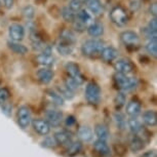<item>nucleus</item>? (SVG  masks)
Segmentation results:
<instances>
[{"label":"nucleus","instance_id":"obj_1","mask_svg":"<svg viewBox=\"0 0 157 157\" xmlns=\"http://www.w3.org/2000/svg\"><path fill=\"white\" fill-rule=\"evenodd\" d=\"M103 47H104L103 41L96 39V38H93V39H88L82 43L81 52L85 57L96 58L98 56H100Z\"/></svg>","mask_w":157,"mask_h":157},{"label":"nucleus","instance_id":"obj_2","mask_svg":"<svg viewBox=\"0 0 157 157\" xmlns=\"http://www.w3.org/2000/svg\"><path fill=\"white\" fill-rule=\"evenodd\" d=\"M115 83L121 90L130 91L138 86V80L135 77H130L127 74L116 73L114 76Z\"/></svg>","mask_w":157,"mask_h":157},{"label":"nucleus","instance_id":"obj_3","mask_svg":"<svg viewBox=\"0 0 157 157\" xmlns=\"http://www.w3.org/2000/svg\"><path fill=\"white\" fill-rule=\"evenodd\" d=\"M85 99L87 103L90 105H98L101 102V98H102V91H101L100 86L96 82L91 81L88 82L86 87L84 90Z\"/></svg>","mask_w":157,"mask_h":157},{"label":"nucleus","instance_id":"obj_4","mask_svg":"<svg viewBox=\"0 0 157 157\" xmlns=\"http://www.w3.org/2000/svg\"><path fill=\"white\" fill-rule=\"evenodd\" d=\"M109 16H110L111 22L114 25H116L117 27H124L128 23V14H127L126 10L120 5H117V6L112 8Z\"/></svg>","mask_w":157,"mask_h":157},{"label":"nucleus","instance_id":"obj_5","mask_svg":"<svg viewBox=\"0 0 157 157\" xmlns=\"http://www.w3.org/2000/svg\"><path fill=\"white\" fill-rule=\"evenodd\" d=\"M17 121L22 129L28 128L32 121L31 111L27 106H21L17 112Z\"/></svg>","mask_w":157,"mask_h":157},{"label":"nucleus","instance_id":"obj_6","mask_svg":"<svg viewBox=\"0 0 157 157\" xmlns=\"http://www.w3.org/2000/svg\"><path fill=\"white\" fill-rule=\"evenodd\" d=\"M120 41L122 42L123 45L126 47H137L140 45V36L136 33L135 31L132 30H126L120 33Z\"/></svg>","mask_w":157,"mask_h":157},{"label":"nucleus","instance_id":"obj_7","mask_svg":"<svg viewBox=\"0 0 157 157\" xmlns=\"http://www.w3.org/2000/svg\"><path fill=\"white\" fill-rule=\"evenodd\" d=\"M65 69H66L69 77H71L73 80H75L79 85L84 83L85 78H84V76L82 75L81 71L79 69V66L77 64L73 63V62H68L66 64V66H65Z\"/></svg>","mask_w":157,"mask_h":157},{"label":"nucleus","instance_id":"obj_8","mask_svg":"<svg viewBox=\"0 0 157 157\" xmlns=\"http://www.w3.org/2000/svg\"><path fill=\"white\" fill-rule=\"evenodd\" d=\"M55 61L56 60H55V58L52 57L49 47H45V48L42 50L41 54L36 56V62L43 67L50 68L55 65Z\"/></svg>","mask_w":157,"mask_h":157},{"label":"nucleus","instance_id":"obj_9","mask_svg":"<svg viewBox=\"0 0 157 157\" xmlns=\"http://www.w3.org/2000/svg\"><path fill=\"white\" fill-rule=\"evenodd\" d=\"M8 36H10L11 41L20 42L25 37V28L20 24H11L8 27Z\"/></svg>","mask_w":157,"mask_h":157},{"label":"nucleus","instance_id":"obj_10","mask_svg":"<svg viewBox=\"0 0 157 157\" xmlns=\"http://www.w3.org/2000/svg\"><path fill=\"white\" fill-rule=\"evenodd\" d=\"M46 121L49 123L50 127H59L63 121V113L59 110L50 109L46 112Z\"/></svg>","mask_w":157,"mask_h":157},{"label":"nucleus","instance_id":"obj_11","mask_svg":"<svg viewBox=\"0 0 157 157\" xmlns=\"http://www.w3.org/2000/svg\"><path fill=\"white\" fill-rule=\"evenodd\" d=\"M114 69L116 70L117 73L129 74L135 70V66L129 60H126V59H119V60H117L115 62Z\"/></svg>","mask_w":157,"mask_h":157},{"label":"nucleus","instance_id":"obj_12","mask_svg":"<svg viewBox=\"0 0 157 157\" xmlns=\"http://www.w3.org/2000/svg\"><path fill=\"white\" fill-rule=\"evenodd\" d=\"M33 129L37 134H39L41 136H46L49 134L50 132V125L46 120L44 119H33L31 121Z\"/></svg>","mask_w":157,"mask_h":157},{"label":"nucleus","instance_id":"obj_13","mask_svg":"<svg viewBox=\"0 0 157 157\" xmlns=\"http://www.w3.org/2000/svg\"><path fill=\"white\" fill-rule=\"evenodd\" d=\"M100 57L105 63H111L117 59L118 50L113 46H104L100 54Z\"/></svg>","mask_w":157,"mask_h":157},{"label":"nucleus","instance_id":"obj_14","mask_svg":"<svg viewBox=\"0 0 157 157\" xmlns=\"http://www.w3.org/2000/svg\"><path fill=\"white\" fill-rule=\"evenodd\" d=\"M36 76L38 78V80H39L41 83L48 84L52 81V79H54L55 73H54V71H52V69H49V68L43 67V68H41V69H39L37 71Z\"/></svg>","mask_w":157,"mask_h":157},{"label":"nucleus","instance_id":"obj_15","mask_svg":"<svg viewBox=\"0 0 157 157\" xmlns=\"http://www.w3.org/2000/svg\"><path fill=\"white\" fill-rule=\"evenodd\" d=\"M142 111V104L138 99H132L126 105V114L129 117H138Z\"/></svg>","mask_w":157,"mask_h":157},{"label":"nucleus","instance_id":"obj_16","mask_svg":"<svg viewBox=\"0 0 157 157\" xmlns=\"http://www.w3.org/2000/svg\"><path fill=\"white\" fill-rule=\"evenodd\" d=\"M54 138L58 145H61V146H69L72 143L73 135L72 132H67V130H61V132H56Z\"/></svg>","mask_w":157,"mask_h":157},{"label":"nucleus","instance_id":"obj_17","mask_svg":"<svg viewBox=\"0 0 157 157\" xmlns=\"http://www.w3.org/2000/svg\"><path fill=\"white\" fill-rule=\"evenodd\" d=\"M94 150L102 157H108L111 155V150L108 146L107 142L99 140V139L94 143Z\"/></svg>","mask_w":157,"mask_h":157},{"label":"nucleus","instance_id":"obj_18","mask_svg":"<svg viewBox=\"0 0 157 157\" xmlns=\"http://www.w3.org/2000/svg\"><path fill=\"white\" fill-rule=\"evenodd\" d=\"M87 10L91 16H100L103 13V4L101 0H86Z\"/></svg>","mask_w":157,"mask_h":157},{"label":"nucleus","instance_id":"obj_19","mask_svg":"<svg viewBox=\"0 0 157 157\" xmlns=\"http://www.w3.org/2000/svg\"><path fill=\"white\" fill-rule=\"evenodd\" d=\"M77 136H78L79 140L82 142H90L93 140L94 137V132L90 126L87 125H82L78 128V132H77Z\"/></svg>","mask_w":157,"mask_h":157},{"label":"nucleus","instance_id":"obj_20","mask_svg":"<svg viewBox=\"0 0 157 157\" xmlns=\"http://www.w3.org/2000/svg\"><path fill=\"white\" fill-rule=\"evenodd\" d=\"M87 33L94 38L101 37L104 34V27L101 23H91L86 27Z\"/></svg>","mask_w":157,"mask_h":157},{"label":"nucleus","instance_id":"obj_21","mask_svg":"<svg viewBox=\"0 0 157 157\" xmlns=\"http://www.w3.org/2000/svg\"><path fill=\"white\" fill-rule=\"evenodd\" d=\"M143 121L148 126L154 127L157 124V114L154 110H147L143 113Z\"/></svg>","mask_w":157,"mask_h":157},{"label":"nucleus","instance_id":"obj_22","mask_svg":"<svg viewBox=\"0 0 157 157\" xmlns=\"http://www.w3.org/2000/svg\"><path fill=\"white\" fill-rule=\"evenodd\" d=\"M76 20L79 21L80 23H82L83 25H85L87 27L90 24L93 23V17H91V13L85 8H81L78 13H76Z\"/></svg>","mask_w":157,"mask_h":157},{"label":"nucleus","instance_id":"obj_23","mask_svg":"<svg viewBox=\"0 0 157 157\" xmlns=\"http://www.w3.org/2000/svg\"><path fill=\"white\" fill-rule=\"evenodd\" d=\"M94 134H96L97 138L99 140L106 141V142H107L109 137H110L109 129L105 124H97L96 127H94Z\"/></svg>","mask_w":157,"mask_h":157},{"label":"nucleus","instance_id":"obj_24","mask_svg":"<svg viewBox=\"0 0 157 157\" xmlns=\"http://www.w3.org/2000/svg\"><path fill=\"white\" fill-rule=\"evenodd\" d=\"M129 148L132 150V152H140L145 148V142L143 141V139H141L138 136H134L130 139L129 142Z\"/></svg>","mask_w":157,"mask_h":157},{"label":"nucleus","instance_id":"obj_25","mask_svg":"<svg viewBox=\"0 0 157 157\" xmlns=\"http://www.w3.org/2000/svg\"><path fill=\"white\" fill-rule=\"evenodd\" d=\"M57 50L62 56H70L74 50V44L67 43L65 41L59 40L57 43Z\"/></svg>","mask_w":157,"mask_h":157},{"label":"nucleus","instance_id":"obj_26","mask_svg":"<svg viewBox=\"0 0 157 157\" xmlns=\"http://www.w3.org/2000/svg\"><path fill=\"white\" fill-rule=\"evenodd\" d=\"M7 45L10 47V49L11 52H13L14 54L17 55H21V56H24L26 54H28V47L25 46L24 44L20 43V42H16V41H10L7 42Z\"/></svg>","mask_w":157,"mask_h":157},{"label":"nucleus","instance_id":"obj_27","mask_svg":"<svg viewBox=\"0 0 157 157\" xmlns=\"http://www.w3.org/2000/svg\"><path fill=\"white\" fill-rule=\"evenodd\" d=\"M126 123H127V126H128L129 130L134 135L139 134V132H140L141 130H142V128H143L141 121L139 120V119H137V117H130L129 119L127 120Z\"/></svg>","mask_w":157,"mask_h":157},{"label":"nucleus","instance_id":"obj_28","mask_svg":"<svg viewBox=\"0 0 157 157\" xmlns=\"http://www.w3.org/2000/svg\"><path fill=\"white\" fill-rule=\"evenodd\" d=\"M60 40L65 41V42L70 43V44H75V42H76V36H75V34H74L71 30L64 29V30L62 31L61 34H60Z\"/></svg>","mask_w":157,"mask_h":157},{"label":"nucleus","instance_id":"obj_29","mask_svg":"<svg viewBox=\"0 0 157 157\" xmlns=\"http://www.w3.org/2000/svg\"><path fill=\"white\" fill-rule=\"evenodd\" d=\"M46 94H47V97L50 99V101H52L54 104H56V105H58V106H63L64 105V98L62 97L58 91L52 90H47Z\"/></svg>","mask_w":157,"mask_h":157},{"label":"nucleus","instance_id":"obj_30","mask_svg":"<svg viewBox=\"0 0 157 157\" xmlns=\"http://www.w3.org/2000/svg\"><path fill=\"white\" fill-rule=\"evenodd\" d=\"M81 149H82V145L80 142H74V143L72 142V143L68 146V149L66 150L67 156H69V157L75 156L80 152Z\"/></svg>","mask_w":157,"mask_h":157},{"label":"nucleus","instance_id":"obj_31","mask_svg":"<svg viewBox=\"0 0 157 157\" xmlns=\"http://www.w3.org/2000/svg\"><path fill=\"white\" fill-rule=\"evenodd\" d=\"M113 119L115 121V123H116L117 128L122 130L126 127V120L122 113H120V112H115L113 115Z\"/></svg>","mask_w":157,"mask_h":157},{"label":"nucleus","instance_id":"obj_32","mask_svg":"<svg viewBox=\"0 0 157 157\" xmlns=\"http://www.w3.org/2000/svg\"><path fill=\"white\" fill-rule=\"evenodd\" d=\"M62 17L63 19L68 23H73L76 19V13H74L73 10H71L69 7H63L62 10Z\"/></svg>","mask_w":157,"mask_h":157},{"label":"nucleus","instance_id":"obj_33","mask_svg":"<svg viewBox=\"0 0 157 157\" xmlns=\"http://www.w3.org/2000/svg\"><path fill=\"white\" fill-rule=\"evenodd\" d=\"M58 93L61 94L64 99H67V100H72L73 97H74V91L70 90L66 85H58Z\"/></svg>","mask_w":157,"mask_h":157},{"label":"nucleus","instance_id":"obj_34","mask_svg":"<svg viewBox=\"0 0 157 157\" xmlns=\"http://www.w3.org/2000/svg\"><path fill=\"white\" fill-rule=\"evenodd\" d=\"M126 102V96L124 94V93H118L114 98V105L116 109H120L122 108L124 105H125Z\"/></svg>","mask_w":157,"mask_h":157},{"label":"nucleus","instance_id":"obj_35","mask_svg":"<svg viewBox=\"0 0 157 157\" xmlns=\"http://www.w3.org/2000/svg\"><path fill=\"white\" fill-rule=\"evenodd\" d=\"M147 52L151 56H153L154 58L157 56V39H151L146 45Z\"/></svg>","mask_w":157,"mask_h":157},{"label":"nucleus","instance_id":"obj_36","mask_svg":"<svg viewBox=\"0 0 157 157\" xmlns=\"http://www.w3.org/2000/svg\"><path fill=\"white\" fill-rule=\"evenodd\" d=\"M41 146L44 148H47V149H55V148L58 146V144L54 137H47L41 142Z\"/></svg>","mask_w":157,"mask_h":157},{"label":"nucleus","instance_id":"obj_37","mask_svg":"<svg viewBox=\"0 0 157 157\" xmlns=\"http://www.w3.org/2000/svg\"><path fill=\"white\" fill-rule=\"evenodd\" d=\"M10 98V91L7 90L6 87L0 88V105L7 103Z\"/></svg>","mask_w":157,"mask_h":157},{"label":"nucleus","instance_id":"obj_38","mask_svg":"<svg viewBox=\"0 0 157 157\" xmlns=\"http://www.w3.org/2000/svg\"><path fill=\"white\" fill-rule=\"evenodd\" d=\"M82 5H83V0H71L68 7L71 10H73L74 13H78L82 8Z\"/></svg>","mask_w":157,"mask_h":157},{"label":"nucleus","instance_id":"obj_39","mask_svg":"<svg viewBox=\"0 0 157 157\" xmlns=\"http://www.w3.org/2000/svg\"><path fill=\"white\" fill-rule=\"evenodd\" d=\"M23 16L27 20H32L35 16V8L31 5H27L23 8Z\"/></svg>","mask_w":157,"mask_h":157},{"label":"nucleus","instance_id":"obj_40","mask_svg":"<svg viewBox=\"0 0 157 157\" xmlns=\"http://www.w3.org/2000/svg\"><path fill=\"white\" fill-rule=\"evenodd\" d=\"M65 85H66V86L72 91H75L76 90H78L79 88V84L77 83L75 80H73L71 77H68V78L65 79Z\"/></svg>","mask_w":157,"mask_h":157},{"label":"nucleus","instance_id":"obj_41","mask_svg":"<svg viewBox=\"0 0 157 157\" xmlns=\"http://www.w3.org/2000/svg\"><path fill=\"white\" fill-rule=\"evenodd\" d=\"M72 24L74 25V28H75V30L78 31V32H83L85 29H86V26L83 25L82 23H80L79 21H77L76 19H75V21H74Z\"/></svg>","mask_w":157,"mask_h":157},{"label":"nucleus","instance_id":"obj_42","mask_svg":"<svg viewBox=\"0 0 157 157\" xmlns=\"http://www.w3.org/2000/svg\"><path fill=\"white\" fill-rule=\"evenodd\" d=\"M147 27L149 28L150 30H152L154 32H157V19H156V17H154L152 20H150V22H149V24H148Z\"/></svg>","mask_w":157,"mask_h":157},{"label":"nucleus","instance_id":"obj_43","mask_svg":"<svg viewBox=\"0 0 157 157\" xmlns=\"http://www.w3.org/2000/svg\"><path fill=\"white\" fill-rule=\"evenodd\" d=\"M141 6V1L140 0H132L129 3V7L132 8V10L137 11Z\"/></svg>","mask_w":157,"mask_h":157},{"label":"nucleus","instance_id":"obj_44","mask_svg":"<svg viewBox=\"0 0 157 157\" xmlns=\"http://www.w3.org/2000/svg\"><path fill=\"white\" fill-rule=\"evenodd\" d=\"M2 106V111H3V113H5L7 115V116H10V113H11V106L10 105V104H7V103H5L3 104V105H1Z\"/></svg>","mask_w":157,"mask_h":157},{"label":"nucleus","instance_id":"obj_45","mask_svg":"<svg viewBox=\"0 0 157 157\" xmlns=\"http://www.w3.org/2000/svg\"><path fill=\"white\" fill-rule=\"evenodd\" d=\"M76 123V119L73 115H70L66 118V125L67 126H73Z\"/></svg>","mask_w":157,"mask_h":157},{"label":"nucleus","instance_id":"obj_46","mask_svg":"<svg viewBox=\"0 0 157 157\" xmlns=\"http://www.w3.org/2000/svg\"><path fill=\"white\" fill-rule=\"evenodd\" d=\"M2 2H3V5L7 10H10L14 4V0H2Z\"/></svg>","mask_w":157,"mask_h":157},{"label":"nucleus","instance_id":"obj_47","mask_svg":"<svg viewBox=\"0 0 157 157\" xmlns=\"http://www.w3.org/2000/svg\"><path fill=\"white\" fill-rule=\"evenodd\" d=\"M149 11H150V13L152 14L153 17H156V14H157V4L156 3L151 4L150 7H149Z\"/></svg>","mask_w":157,"mask_h":157},{"label":"nucleus","instance_id":"obj_48","mask_svg":"<svg viewBox=\"0 0 157 157\" xmlns=\"http://www.w3.org/2000/svg\"><path fill=\"white\" fill-rule=\"evenodd\" d=\"M141 157H156V152L153 150L152 151H147V152H145Z\"/></svg>","mask_w":157,"mask_h":157},{"label":"nucleus","instance_id":"obj_49","mask_svg":"<svg viewBox=\"0 0 157 157\" xmlns=\"http://www.w3.org/2000/svg\"><path fill=\"white\" fill-rule=\"evenodd\" d=\"M0 7H1V1H0Z\"/></svg>","mask_w":157,"mask_h":157}]
</instances>
